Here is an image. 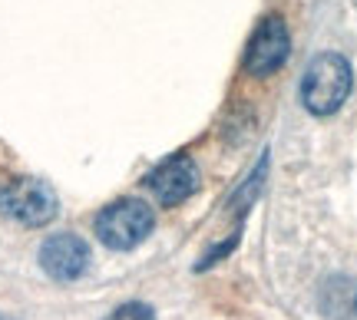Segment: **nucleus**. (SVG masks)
I'll list each match as a JSON object with an SVG mask.
<instances>
[{
  "label": "nucleus",
  "mask_w": 357,
  "mask_h": 320,
  "mask_svg": "<svg viewBox=\"0 0 357 320\" xmlns=\"http://www.w3.org/2000/svg\"><path fill=\"white\" fill-rule=\"evenodd\" d=\"M354 86V70L341 53H318L301 77V106L311 115H334L347 103Z\"/></svg>",
  "instance_id": "nucleus-1"
},
{
  "label": "nucleus",
  "mask_w": 357,
  "mask_h": 320,
  "mask_svg": "<svg viewBox=\"0 0 357 320\" xmlns=\"http://www.w3.org/2000/svg\"><path fill=\"white\" fill-rule=\"evenodd\" d=\"M155 228L153 208L142 198H119L109 202L100 215L93 218V231L100 244H106L109 251H132L139 248Z\"/></svg>",
  "instance_id": "nucleus-2"
},
{
  "label": "nucleus",
  "mask_w": 357,
  "mask_h": 320,
  "mask_svg": "<svg viewBox=\"0 0 357 320\" xmlns=\"http://www.w3.org/2000/svg\"><path fill=\"white\" fill-rule=\"evenodd\" d=\"M60 211V198L50 182L43 179H10L0 185V215L24 225V228H43Z\"/></svg>",
  "instance_id": "nucleus-3"
},
{
  "label": "nucleus",
  "mask_w": 357,
  "mask_h": 320,
  "mask_svg": "<svg viewBox=\"0 0 357 320\" xmlns=\"http://www.w3.org/2000/svg\"><path fill=\"white\" fill-rule=\"evenodd\" d=\"M288 56H291L288 24L281 20L278 13H268V17H261V24L255 26V33L248 40L242 70L248 77L265 79V77H271V73H278L281 66L288 63Z\"/></svg>",
  "instance_id": "nucleus-4"
},
{
  "label": "nucleus",
  "mask_w": 357,
  "mask_h": 320,
  "mask_svg": "<svg viewBox=\"0 0 357 320\" xmlns=\"http://www.w3.org/2000/svg\"><path fill=\"white\" fill-rule=\"evenodd\" d=\"M142 185L153 192V198L159 205L176 208L199 192V166H195L192 155L176 152V155H169L166 162H159V166L146 175Z\"/></svg>",
  "instance_id": "nucleus-5"
},
{
  "label": "nucleus",
  "mask_w": 357,
  "mask_h": 320,
  "mask_svg": "<svg viewBox=\"0 0 357 320\" xmlns=\"http://www.w3.org/2000/svg\"><path fill=\"white\" fill-rule=\"evenodd\" d=\"M40 268L47 278L60 284L79 281L89 268V244L73 234V231H60V234H50L47 241L40 244Z\"/></svg>",
  "instance_id": "nucleus-6"
},
{
  "label": "nucleus",
  "mask_w": 357,
  "mask_h": 320,
  "mask_svg": "<svg viewBox=\"0 0 357 320\" xmlns=\"http://www.w3.org/2000/svg\"><path fill=\"white\" fill-rule=\"evenodd\" d=\"M102 320H155V314H153V307H149V304L129 301V304H119L113 314H106Z\"/></svg>",
  "instance_id": "nucleus-7"
},
{
  "label": "nucleus",
  "mask_w": 357,
  "mask_h": 320,
  "mask_svg": "<svg viewBox=\"0 0 357 320\" xmlns=\"http://www.w3.org/2000/svg\"><path fill=\"white\" fill-rule=\"evenodd\" d=\"M235 244H238V238H231V241H222L218 248H212V251H208V255L202 257V264H199V268H208V264H215L218 257L231 255V251H235Z\"/></svg>",
  "instance_id": "nucleus-8"
},
{
  "label": "nucleus",
  "mask_w": 357,
  "mask_h": 320,
  "mask_svg": "<svg viewBox=\"0 0 357 320\" xmlns=\"http://www.w3.org/2000/svg\"><path fill=\"white\" fill-rule=\"evenodd\" d=\"M354 314H357V297H354Z\"/></svg>",
  "instance_id": "nucleus-9"
},
{
  "label": "nucleus",
  "mask_w": 357,
  "mask_h": 320,
  "mask_svg": "<svg viewBox=\"0 0 357 320\" xmlns=\"http://www.w3.org/2000/svg\"><path fill=\"white\" fill-rule=\"evenodd\" d=\"M0 320H7V317H0Z\"/></svg>",
  "instance_id": "nucleus-10"
}]
</instances>
